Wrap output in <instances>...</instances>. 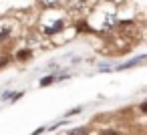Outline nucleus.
I'll use <instances>...</instances> for the list:
<instances>
[{
    "label": "nucleus",
    "instance_id": "4",
    "mask_svg": "<svg viewBox=\"0 0 147 135\" xmlns=\"http://www.w3.org/2000/svg\"><path fill=\"white\" fill-rule=\"evenodd\" d=\"M143 59H135V61H129V63H125V65H121L119 69H129V67H135V65H139Z\"/></svg>",
    "mask_w": 147,
    "mask_h": 135
},
{
    "label": "nucleus",
    "instance_id": "10",
    "mask_svg": "<svg viewBox=\"0 0 147 135\" xmlns=\"http://www.w3.org/2000/svg\"><path fill=\"white\" fill-rule=\"evenodd\" d=\"M105 2H113V0H105Z\"/></svg>",
    "mask_w": 147,
    "mask_h": 135
},
{
    "label": "nucleus",
    "instance_id": "1",
    "mask_svg": "<svg viewBox=\"0 0 147 135\" xmlns=\"http://www.w3.org/2000/svg\"><path fill=\"white\" fill-rule=\"evenodd\" d=\"M63 28H65V20H57L53 26H49V28H47V34H57V32H59V30H63Z\"/></svg>",
    "mask_w": 147,
    "mask_h": 135
},
{
    "label": "nucleus",
    "instance_id": "6",
    "mask_svg": "<svg viewBox=\"0 0 147 135\" xmlns=\"http://www.w3.org/2000/svg\"><path fill=\"white\" fill-rule=\"evenodd\" d=\"M53 81H55V77H53V75H49V77H42V79H40V85H42V87H47V85H51Z\"/></svg>",
    "mask_w": 147,
    "mask_h": 135
},
{
    "label": "nucleus",
    "instance_id": "5",
    "mask_svg": "<svg viewBox=\"0 0 147 135\" xmlns=\"http://www.w3.org/2000/svg\"><path fill=\"white\" fill-rule=\"evenodd\" d=\"M67 135H87V129H85V127H79V129H73V131H69Z\"/></svg>",
    "mask_w": 147,
    "mask_h": 135
},
{
    "label": "nucleus",
    "instance_id": "7",
    "mask_svg": "<svg viewBox=\"0 0 147 135\" xmlns=\"http://www.w3.org/2000/svg\"><path fill=\"white\" fill-rule=\"evenodd\" d=\"M101 135H123L121 131H117V129H105Z\"/></svg>",
    "mask_w": 147,
    "mask_h": 135
},
{
    "label": "nucleus",
    "instance_id": "8",
    "mask_svg": "<svg viewBox=\"0 0 147 135\" xmlns=\"http://www.w3.org/2000/svg\"><path fill=\"white\" fill-rule=\"evenodd\" d=\"M6 36H8V30H0V43H2Z\"/></svg>",
    "mask_w": 147,
    "mask_h": 135
},
{
    "label": "nucleus",
    "instance_id": "2",
    "mask_svg": "<svg viewBox=\"0 0 147 135\" xmlns=\"http://www.w3.org/2000/svg\"><path fill=\"white\" fill-rule=\"evenodd\" d=\"M30 57H32V51H30V49H22V51L16 53V59H18V61H28Z\"/></svg>",
    "mask_w": 147,
    "mask_h": 135
},
{
    "label": "nucleus",
    "instance_id": "3",
    "mask_svg": "<svg viewBox=\"0 0 147 135\" xmlns=\"http://www.w3.org/2000/svg\"><path fill=\"white\" fill-rule=\"evenodd\" d=\"M77 30H81V32H91V28L87 26L85 20H83V22H77Z\"/></svg>",
    "mask_w": 147,
    "mask_h": 135
},
{
    "label": "nucleus",
    "instance_id": "9",
    "mask_svg": "<svg viewBox=\"0 0 147 135\" xmlns=\"http://www.w3.org/2000/svg\"><path fill=\"white\" fill-rule=\"evenodd\" d=\"M6 63H8V59H0V67H4Z\"/></svg>",
    "mask_w": 147,
    "mask_h": 135
}]
</instances>
